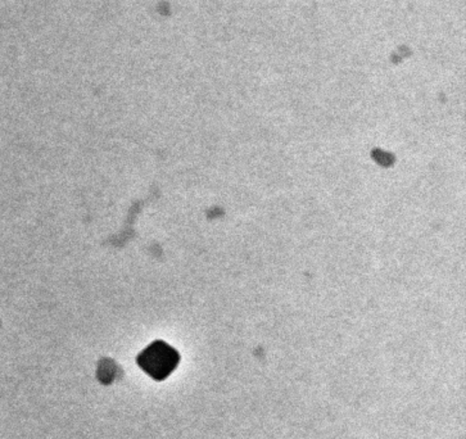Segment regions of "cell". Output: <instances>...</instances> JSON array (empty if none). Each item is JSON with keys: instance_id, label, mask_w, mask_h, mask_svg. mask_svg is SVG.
I'll return each mask as SVG.
<instances>
[{"instance_id": "6da1fadb", "label": "cell", "mask_w": 466, "mask_h": 439, "mask_svg": "<svg viewBox=\"0 0 466 439\" xmlns=\"http://www.w3.org/2000/svg\"><path fill=\"white\" fill-rule=\"evenodd\" d=\"M137 362L152 378L162 381L177 368L179 363V353L164 342H156L140 354Z\"/></svg>"}]
</instances>
